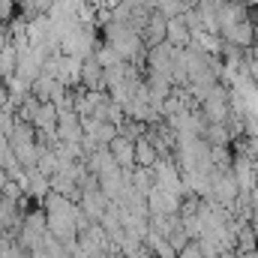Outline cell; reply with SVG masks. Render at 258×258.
<instances>
[{
	"instance_id": "obj_11",
	"label": "cell",
	"mask_w": 258,
	"mask_h": 258,
	"mask_svg": "<svg viewBox=\"0 0 258 258\" xmlns=\"http://www.w3.org/2000/svg\"><path fill=\"white\" fill-rule=\"evenodd\" d=\"M3 246H6V234L0 231V249H3Z\"/></svg>"
},
{
	"instance_id": "obj_8",
	"label": "cell",
	"mask_w": 258,
	"mask_h": 258,
	"mask_svg": "<svg viewBox=\"0 0 258 258\" xmlns=\"http://www.w3.org/2000/svg\"><path fill=\"white\" fill-rule=\"evenodd\" d=\"M165 36H168L171 48H174V45H186V42H189V30H186L183 18H177V21H168V27H165Z\"/></svg>"
},
{
	"instance_id": "obj_12",
	"label": "cell",
	"mask_w": 258,
	"mask_h": 258,
	"mask_svg": "<svg viewBox=\"0 0 258 258\" xmlns=\"http://www.w3.org/2000/svg\"><path fill=\"white\" fill-rule=\"evenodd\" d=\"M144 258H150V255H144Z\"/></svg>"
},
{
	"instance_id": "obj_10",
	"label": "cell",
	"mask_w": 258,
	"mask_h": 258,
	"mask_svg": "<svg viewBox=\"0 0 258 258\" xmlns=\"http://www.w3.org/2000/svg\"><path fill=\"white\" fill-rule=\"evenodd\" d=\"M237 258H258V252H240Z\"/></svg>"
},
{
	"instance_id": "obj_2",
	"label": "cell",
	"mask_w": 258,
	"mask_h": 258,
	"mask_svg": "<svg viewBox=\"0 0 258 258\" xmlns=\"http://www.w3.org/2000/svg\"><path fill=\"white\" fill-rule=\"evenodd\" d=\"M108 48L126 63L132 57H138V51H141V36H138V30L132 27V24H117V21H108Z\"/></svg>"
},
{
	"instance_id": "obj_3",
	"label": "cell",
	"mask_w": 258,
	"mask_h": 258,
	"mask_svg": "<svg viewBox=\"0 0 258 258\" xmlns=\"http://www.w3.org/2000/svg\"><path fill=\"white\" fill-rule=\"evenodd\" d=\"M18 231V246L21 249H27V252H36L42 243H45V237H48V228H45V216H42V210H33V213H24V219H21V225L15 228Z\"/></svg>"
},
{
	"instance_id": "obj_7",
	"label": "cell",
	"mask_w": 258,
	"mask_h": 258,
	"mask_svg": "<svg viewBox=\"0 0 258 258\" xmlns=\"http://www.w3.org/2000/svg\"><path fill=\"white\" fill-rule=\"evenodd\" d=\"M144 243L150 246V258H177V252L171 249V243H168L162 234H156V231H147Z\"/></svg>"
},
{
	"instance_id": "obj_6",
	"label": "cell",
	"mask_w": 258,
	"mask_h": 258,
	"mask_svg": "<svg viewBox=\"0 0 258 258\" xmlns=\"http://www.w3.org/2000/svg\"><path fill=\"white\" fill-rule=\"evenodd\" d=\"M156 162H159V156H156L153 141H150V138H138V141H135V165L144 168V171H147V168L153 171Z\"/></svg>"
},
{
	"instance_id": "obj_4",
	"label": "cell",
	"mask_w": 258,
	"mask_h": 258,
	"mask_svg": "<svg viewBox=\"0 0 258 258\" xmlns=\"http://www.w3.org/2000/svg\"><path fill=\"white\" fill-rule=\"evenodd\" d=\"M108 153H111V159H114V165L120 171H129L135 165V141L123 132H117V138L108 144Z\"/></svg>"
},
{
	"instance_id": "obj_1",
	"label": "cell",
	"mask_w": 258,
	"mask_h": 258,
	"mask_svg": "<svg viewBox=\"0 0 258 258\" xmlns=\"http://www.w3.org/2000/svg\"><path fill=\"white\" fill-rule=\"evenodd\" d=\"M42 201H45V204H42V216H45V228H48V234H51L57 243L72 246V243L78 240V234H81L90 222L81 216L78 204H75L72 198H66V195L48 192Z\"/></svg>"
},
{
	"instance_id": "obj_9",
	"label": "cell",
	"mask_w": 258,
	"mask_h": 258,
	"mask_svg": "<svg viewBox=\"0 0 258 258\" xmlns=\"http://www.w3.org/2000/svg\"><path fill=\"white\" fill-rule=\"evenodd\" d=\"M177 258H207L204 252H201V246H198V240H189L180 252H177Z\"/></svg>"
},
{
	"instance_id": "obj_5",
	"label": "cell",
	"mask_w": 258,
	"mask_h": 258,
	"mask_svg": "<svg viewBox=\"0 0 258 258\" xmlns=\"http://www.w3.org/2000/svg\"><path fill=\"white\" fill-rule=\"evenodd\" d=\"M225 114H228L225 90H222V87H213V90L207 93V99H204V117H207L210 123H222V120H225Z\"/></svg>"
}]
</instances>
